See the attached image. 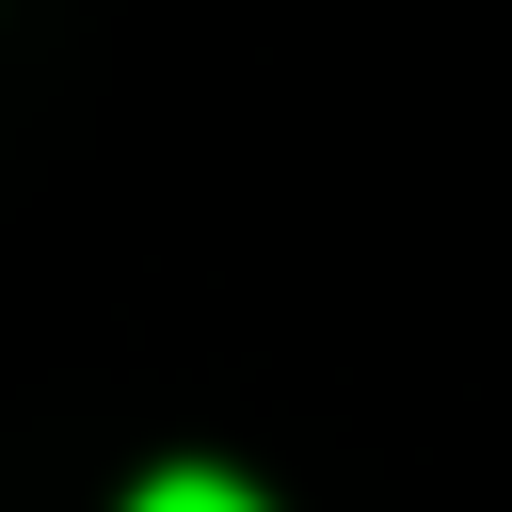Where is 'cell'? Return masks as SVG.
Returning <instances> with one entry per match:
<instances>
[{
  "mask_svg": "<svg viewBox=\"0 0 512 512\" xmlns=\"http://www.w3.org/2000/svg\"><path fill=\"white\" fill-rule=\"evenodd\" d=\"M128 512H272V496H240V480H208V464H176V480H144Z\"/></svg>",
  "mask_w": 512,
  "mask_h": 512,
  "instance_id": "6da1fadb",
  "label": "cell"
}]
</instances>
